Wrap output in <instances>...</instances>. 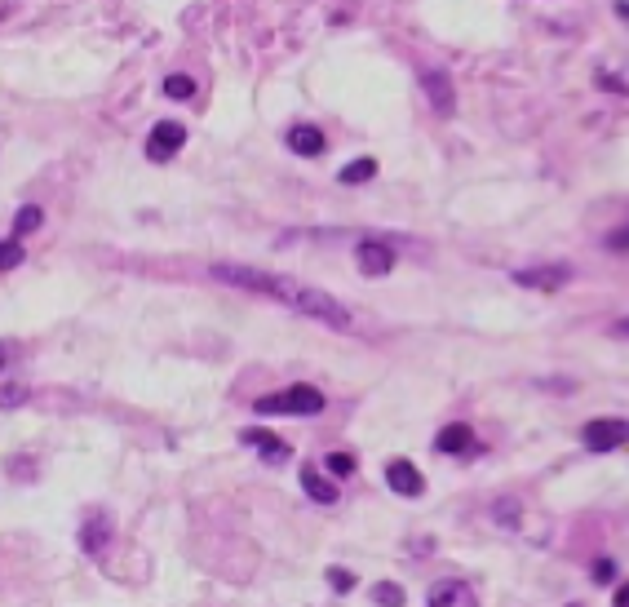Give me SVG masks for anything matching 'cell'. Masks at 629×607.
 <instances>
[{"label":"cell","mask_w":629,"mask_h":607,"mask_svg":"<svg viewBox=\"0 0 629 607\" xmlns=\"http://www.w3.org/2000/svg\"><path fill=\"white\" fill-rule=\"evenodd\" d=\"M213 275L226 280V284H240V288H253V293L275 297V302L293 306V311L311 315V320L328 324V328H350V324H355L337 297H328L324 288H311L306 280H293V275H266V271L244 266V262H218V266H213Z\"/></svg>","instance_id":"cell-1"},{"label":"cell","mask_w":629,"mask_h":607,"mask_svg":"<svg viewBox=\"0 0 629 607\" xmlns=\"http://www.w3.org/2000/svg\"><path fill=\"white\" fill-rule=\"evenodd\" d=\"M319 408H324V395H319L315 386H284V390H275V395H262V399H257L253 413H262V417H275V413L315 417Z\"/></svg>","instance_id":"cell-2"},{"label":"cell","mask_w":629,"mask_h":607,"mask_svg":"<svg viewBox=\"0 0 629 607\" xmlns=\"http://www.w3.org/2000/svg\"><path fill=\"white\" fill-rule=\"evenodd\" d=\"M581 439H585V448L590 452H612V448L629 444V421L625 417H598L581 430Z\"/></svg>","instance_id":"cell-3"},{"label":"cell","mask_w":629,"mask_h":607,"mask_svg":"<svg viewBox=\"0 0 629 607\" xmlns=\"http://www.w3.org/2000/svg\"><path fill=\"white\" fill-rule=\"evenodd\" d=\"M182 142H187V129L178 125V120H160L156 129H151V138H147V160H173L182 151Z\"/></svg>","instance_id":"cell-4"},{"label":"cell","mask_w":629,"mask_h":607,"mask_svg":"<svg viewBox=\"0 0 629 607\" xmlns=\"http://www.w3.org/2000/svg\"><path fill=\"white\" fill-rule=\"evenodd\" d=\"M355 262H359V271H364L368 280H381V275H390V266H395V253H390V244L359 240L355 244Z\"/></svg>","instance_id":"cell-5"},{"label":"cell","mask_w":629,"mask_h":607,"mask_svg":"<svg viewBox=\"0 0 629 607\" xmlns=\"http://www.w3.org/2000/svg\"><path fill=\"white\" fill-rule=\"evenodd\" d=\"M514 280L523 288H545V293H554V288H563L572 280V266H528V271H514Z\"/></svg>","instance_id":"cell-6"},{"label":"cell","mask_w":629,"mask_h":607,"mask_svg":"<svg viewBox=\"0 0 629 607\" xmlns=\"http://www.w3.org/2000/svg\"><path fill=\"white\" fill-rule=\"evenodd\" d=\"M386 483H390V492H399V497H421V492H426V479H421V470L412 466V461H390Z\"/></svg>","instance_id":"cell-7"},{"label":"cell","mask_w":629,"mask_h":607,"mask_svg":"<svg viewBox=\"0 0 629 607\" xmlns=\"http://www.w3.org/2000/svg\"><path fill=\"white\" fill-rule=\"evenodd\" d=\"M430 607H479V599H474V585L470 581H439L435 590H430Z\"/></svg>","instance_id":"cell-8"},{"label":"cell","mask_w":629,"mask_h":607,"mask_svg":"<svg viewBox=\"0 0 629 607\" xmlns=\"http://www.w3.org/2000/svg\"><path fill=\"white\" fill-rule=\"evenodd\" d=\"M435 448L448 452V457H461V452L479 448V439H474V430L466 426V421H452V426H443L439 435H435Z\"/></svg>","instance_id":"cell-9"},{"label":"cell","mask_w":629,"mask_h":607,"mask_svg":"<svg viewBox=\"0 0 629 607\" xmlns=\"http://www.w3.org/2000/svg\"><path fill=\"white\" fill-rule=\"evenodd\" d=\"M240 439H244V444H249V448H257V452H262L266 461H275V466H280V461H288V444H284L280 435H271V430H262V426H249Z\"/></svg>","instance_id":"cell-10"},{"label":"cell","mask_w":629,"mask_h":607,"mask_svg":"<svg viewBox=\"0 0 629 607\" xmlns=\"http://www.w3.org/2000/svg\"><path fill=\"white\" fill-rule=\"evenodd\" d=\"M324 133L315 125H293L288 129V151H297V156H324Z\"/></svg>","instance_id":"cell-11"},{"label":"cell","mask_w":629,"mask_h":607,"mask_svg":"<svg viewBox=\"0 0 629 607\" xmlns=\"http://www.w3.org/2000/svg\"><path fill=\"white\" fill-rule=\"evenodd\" d=\"M107 537H111V519H107V514H94V519H85V528H80V545H85L89 554L107 550Z\"/></svg>","instance_id":"cell-12"},{"label":"cell","mask_w":629,"mask_h":607,"mask_svg":"<svg viewBox=\"0 0 629 607\" xmlns=\"http://www.w3.org/2000/svg\"><path fill=\"white\" fill-rule=\"evenodd\" d=\"M421 89L430 94L435 111H452V80L443 76V71H426V76H421Z\"/></svg>","instance_id":"cell-13"},{"label":"cell","mask_w":629,"mask_h":607,"mask_svg":"<svg viewBox=\"0 0 629 607\" xmlns=\"http://www.w3.org/2000/svg\"><path fill=\"white\" fill-rule=\"evenodd\" d=\"M302 488L311 492V501H319V506H333V501H337V488H333V483H328L324 475H319L315 466L302 470Z\"/></svg>","instance_id":"cell-14"},{"label":"cell","mask_w":629,"mask_h":607,"mask_svg":"<svg viewBox=\"0 0 629 607\" xmlns=\"http://www.w3.org/2000/svg\"><path fill=\"white\" fill-rule=\"evenodd\" d=\"M373 173H377V160H350L346 164V169H342V182H350V187H359V182H368V178H373Z\"/></svg>","instance_id":"cell-15"},{"label":"cell","mask_w":629,"mask_h":607,"mask_svg":"<svg viewBox=\"0 0 629 607\" xmlns=\"http://www.w3.org/2000/svg\"><path fill=\"white\" fill-rule=\"evenodd\" d=\"M40 222H45V213H40L36 204H27V209H18V218H14V231H18V235H32Z\"/></svg>","instance_id":"cell-16"},{"label":"cell","mask_w":629,"mask_h":607,"mask_svg":"<svg viewBox=\"0 0 629 607\" xmlns=\"http://www.w3.org/2000/svg\"><path fill=\"white\" fill-rule=\"evenodd\" d=\"M164 94L169 98H195V80L191 76H164Z\"/></svg>","instance_id":"cell-17"},{"label":"cell","mask_w":629,"mask_h":607,"mask_svg":"<svg viewBox=\"0 0 629 607\" xmlns=\"http://www.w3.org/2000/svg\"><path fill=\"white\" fill-rule=\"evenodd\" d=\"M324 470H328V475H350V470H355V457H350V452H328V457H324Z\"/></svg>","instance_id":"cell-18"},{"label":"cell","mask_w":629,"mask_h":607,"mask_svg":"<svg viewBox=\"0 0 629 607\" xmlns=\"http://www.w3.org/2000/svg\"><path fill=\"white\" fill-rule=\"evenodd\" d=\"M23 262V244L18 240H0V271H14Z\"/></svg>","instance_id":"cell-19"},{"label":"cell","mask_w":629,"mask_h":607,"mask_svg":"<svg viewBox=\"0 0 629 607\" xmlns=\"http://www.w3.org/2000/svg\"><path fill=\"white\" fill-rule=\"evenodd\" d=\"M27 399V386L23 382H0V408H14Z\"/></svg>","instance_id":"cell-20"},{"label":"cell","mask_w":629,"mask_h":607,"mask_svg":"<svg viewBox=\"0 0 629 607\" xmlns=\"http://www.w3.org/2000/svg\"><path fill=\"white\" fill-rule=\"evenodd\" d=\"M377 603L381 607H404V590H399L395 581H381L377 585Z\"/></svg>","instance_id":"cell-21"},{"label":"cell","mask_w":629,"mask_h":607,"mask_svg":"<svg viewBox=\"0 0 629 607\" xmlns=\"http://www.w3.org/2000/svg\"><path fill=\"white\" fill-rule=\"evenodd\" d=\"M607 249H612V253H629V226H621V231L607 235Z\"/></svg>","instance_id":"cell-22"},{"label":"cell","mask_w":629,"mask_h":607,"mask_svg":"<svg viewBox=\"0 0 629 607\" xmlns=\"http://www.w3.org/2000/svg\"><path fill=\"white\" fill-rule=\"evenodd\" d=\"M328 585H333V590H350V585H355V572L333 568V572H328Z\"/></svg>","instance_id":"cell-23"},{"label":"cell","mask_w":629,"mask_h":607,"mask_svg":"<svg viewBox=\"0 0 629 607\" xmlns=\"http://www.w3.org/2000/svg\"><path fill=\"white\" fill-rule=\"evenodd\" d=\"M612 576H616V563L612 559H598L594 563V581H612Z\"/></svg>","instance_id":"cell-24"},{"label":"cell","mask_w":629,"mask_h":607,"mask_svg":"<svg viewBox=\"0 0 629 607\" xmlns=\"http://www.w3.org/2000/svg\"><path fill=\"white\" fill-rule=\"evenodd\" d=\"M616 607H629V581L621 585V590H616Z\"/></svg>","instance_id":"cell-25"},{"label":"cell","mask_w":629,"mask_h":607,"mask_svg":"<svg viewBox=\"0 0 629 607\" xmlns=\"http://www.w3.org/2000/svg\"><path fill=\"white\" fill-rule=\"evenodd\" d=\"M612 333H616V337H629V315H625V320H616V324H612Z\"/></svg>","instance_id":"cell-26"},{"label":"cell","mask_w":629,"mask_h":607,"mask_svg":"<svg viewBox=\"0 0 629 607\" xmlns=\"http://www.w3.org/2000/svg\"><path fill=\"white\" fill-rule=\"evenodd\" d=\"M5 359H9V346H5V342H0V364H5Z\"/></svg>","instance_id":"cell-27"}]
</instances>
